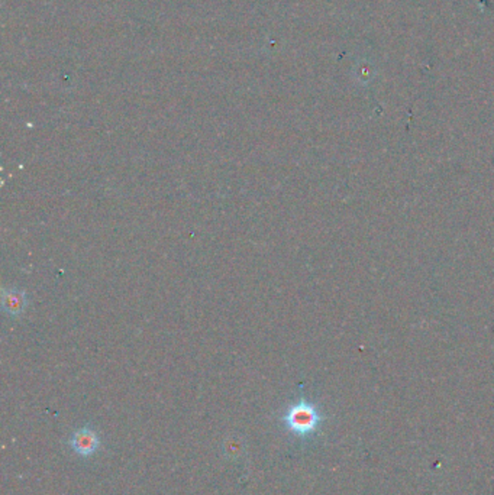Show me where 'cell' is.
Returning <instances> with one entry per match:
<instances>
[{
  "mask_svg": "<svg viewBox=\"0 0 494 495\" xmlns=\"http://www.w3.org/2000/svg\"><path fill=\"white\" fill-rule=\"evenodd\" d=\"M281 420L292 435L298 437H309L319 429L323 417L315 404L300 398L285 410Z\"/></svg>",
  "mask_w": 494,
  "mask_h": 495,
  "instance_id": "cell-1",
  "label": "cell"
},
{
  "mask_svg": "<svg viewBox=\"0 0 494 495\" xmlns=\"http://www.w3.org/2000/svg\"><path fill=\"white\" fill-rule=\"evenodd\" d=\"M29 299L26 292L19 288H5L2 294V309L11 319H19L28 309Z\"/></svg>",
  "mask_w": 494,
  "mask_h": 495,
  "instance_id": "cell-2",
  "label": "cell"
},
{
  "mask_svg": "<svg viewBox=\"0 0 494 495\" xmlns=\"http://www.w3.org/2000/svg\"><path fill=\"white\" fill-rule=\"evenodd\" d=\"M100 440L95 430L83 427L77 430L71 437V447L80 457H90L99 449Z\"/></svg>",
  "mask_w": 494,
  "mask_h": 495,
  "instance_id": "cell-3",
  "label": "cell"
}]
</instances>
